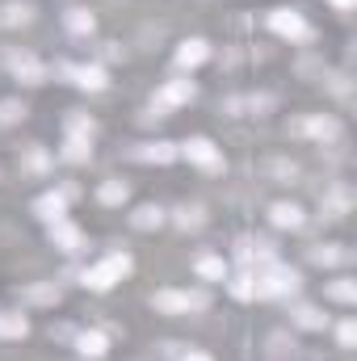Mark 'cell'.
I'll use <instances>...</instances> for the list:
<instances>
[{
  "label": "cell",
  "mask_w": 357,
  "mask_h": 361,
  "mask_svg": "<svg viewBox=\"0 0 357 361\" xmlns=\"http://www.w3.org/2000/svg\"><path fill=\"white\" fill-rule=\"evenodd\" d=\"M173 223H177L181 231H198V227L206 223V210H202V206H177V210H173Z\"/></svg>",
  "instance_id": "obj_19"
},
{
  "label": "cell",
  "mask_w": 357,
  "mask_h": 361,
  "mask_svg": "<svg viewBox=\"0 0 357 361\" xmlns=\"http://www.w3.org/2000/svg\"><path fill=\"white\" fill-rule=\"evenodd\" d=\"M21 298H25V302H34V307H55V302L63 298V290H59L55 281H38V286H25V290H21Z\"/></svg>",
  "instance_id": "obj_10"
},
{
  "label": "cell",
  "mask_w": 357,
  "mask_h": 361,
  "mask_svg": "<svg viewBox=\"0 0 357 361\" xmlns=\"http://www.w3.org/2000/svg\"><path fill=\"white\" fill-rule=\"evenodd\" d=\"M63 25H68L72 34H89L92 30V13L89 8H68V13H63Z\"/></svg>",
  "instance_id": "obj_25"
},
{
  "label": "cell",
  "mask_w": 357,
  "mask_h": 361,
  "mask_svg": "<svg viewBox=\"0 0 357 361\" xmlns=\"http://www.w3.org/2000/svg\"><path fill=\"white\" fill-rule=\"evenodd\" d=\"M89 139H68V143H63V160H72V164H85V160H89Z\"/></svg>",
  "instance_id": "obj_27"
},
{
  "label": "cell",
  "mask_w": 357,
  "mask_h": 361,
  "mask_svg": "<svg viewBox=\"0 0 357 361\" xmlns=\"http://www.w3.org/2000/svg\"><path fill=\"white\" fill-rule=\"evenodd\" d=\"M353 324H341V349H353Z\"/></svg>",
  "instance_id": "obj_32"
},
{
  "label": "cell",
  "mask_w": 357,
  "mask_h": 361,
  "mask_svg": "<svg viewBox=\"0 0 357 361\" xmlns=\"http://www.w3.org/2000/svg\"><path fill=\"white\" fill-rule=\"evenodd\" d=\"M152 307L160 315H189V311H206L210 298L202 290H160V294H152Z\"/></svg>",
  "instance_id": "obj_2"
},
{
  "label": "cell",
  "mask_w": 357,
  "mask_h": 361,
  "mask_svg": "<svg viewBox=\"0 0 357 361\" xmlns=\"http://www.w3.org/2000/svg\"><path fill=\"white\" fill-rule=\"evenodd\" d=\"M76 85H80V89L101 92L105 85H109V80H105V68H97V63H92V68H76Z\"/></svg>",
  "instance_id": "obj_24"
},
{
  "label": "cell",
  "mask_w": 357,
  "mask_h": 361,
  "mask_svg": "<svg viewBox=\"0 0 357 361\" xmlns=\"http://www.w3.org/2000/svg\"><path fill=\"white\" fill-rule=\"evenodd\" d=\"M328 298H337V302H353V298H357V286L349 281V277H337V281L328 286Z\"/></svg>",
  "instance_id": "obj_28"
},
{
  "label": "cell",
  "mask_w": 357,
  "mask_h": 361,
  "mask_svg": "<svg viewBox=\"0 0 357 361\" xmlns=\"http://www.w3.org/2000/svg\"><path fill=\"white\" fill-rule=\"evenodd\" d=\"M269 25H273L282 38H290V42H307V38H311V25H307L294 8H273V13H269Z\"/></svg>",
  "instance_id": "obj_4"
},
{
  "label": "cell",
  "mask_w": 357,
  "mask_h": 361,
  "mask_svg": "<svg viewBox=\"0 0 357 361\" xmlns=\"http://www.w3.org/2000/svg\"><path fill=\"white\" fill-rule=\"evenodd\" d=\"M63 206H68L63 193H42V197L34 202V214H38L42 223H55V219H63Z\"/></svg>",
  "instance_id": "obj_11"
},
{
  "label": "cell",
  "mask_w": 357,
  "mask_h": 361,
  "mask_svg": "<svg viewBox=\"0 0 357 361\" xmlns=\"http://www.w3.org/2000/svg\"><path fill=\"white\" fill-rule=\"evenodd\" d=\"M332 4H337V8H353L357 0H332Z\"/></svg>",
  "instance_id": "obj_34"
},
{
  "label": "cell",
  "mask_w": 357,
  "mask_h": 361,
  "mask_svg": "<svg viewBox=\"0 0 357 361\" xmlns=\"http://www.w3.org/2000/svg\"><path fill=\"white\" fill-rule=\"evenodd\" d=\"M193 92H198L193 80H169L164 89L152 97V105H156V114H160V109H177V105H185V101H193Z\"/></svg>",
  "instance_id": "obj_6"
},
{
  "label": "cell",
  "mask_w": 357,
  "mask_h": 361,
  "mask_svg": "<svg viewBox=\"0 0 357 361\" xmlns=\"http://www.w3.org/2000/svg\"><path fill=\"white\" fill-rule=\"evenodd\" d=\"M231 294H236V298H257L253 277H236V281H231Z\"/></svg>",
  "instance_id": "obj_31"
},
{
  "label": "cell",
  "mask_w": 357,
  "mask_h": 361,
  "mask_svg": "<svg viewBox=\"0 0 357 361\" xmlns=\"http://www.w3.org/2000/svg\"><path fill=\"white\" fill-rule=\"evenodd\" d=\"M131 223H135L139 231H152V227L164 223V210H160V206H139V210L131 214Z\"/></svg>",
  "instance_id": "obj_21"
},
{
  "label": "cell",
  "mask_w": 357,
  "mask_h": 361,
  "mask_svg": "<svg viewBox=\"0 0 357 361\" xmlns=\"http://www.w3.org/2000/svg\"><path fill=\"white\" fill-rule=\"evenodd\" d=\"M206 59H210V47H206L202 38L181 42V51H177V63H181V68H198V63H206Z\"/></svg>",
  "instance_id": "obj_12"
},
{
  "label": "cell",
  "mask_w": 357,
  "mask_h": 361,
  "mask_svg": "<svg viewBox=\"0 0 357 361\" xmlns=\"http://www.w3.org/2000/svg\"><path fill=\"white\" fill-rule=\"evenodd\" d=\"M181 361H210L206 353H198V349H189V353H181Z\"/></svg>",
  "instance_id": "obj_33"
},
{
  "label": "cell",
  "mask_w": 357,
  "mask_h": 361,
  "mask_svg": "<svg viewBox=\"0 0 357 361\" xmlns=\"http://www.w3.org/2000/svg\"><path fill=\"white\" fill-rule=\"evenodd\" d=\"M34 21V4H17V0H8L4 8H0V25L4 30H13V25H30Z\"/></svg>",
  "instance_id": "obj_14"
},
{
  "label": "cell",
  "mask_w": 357,
  "mask_h": 361,
  "mask_svg": "<svg viewBox=\"0 0 357 361\" xmlns=\"http://www.w3.org/2000/svg\"><path fill=\"white\" fill-rule=\"evenodd\" d=\"M345 257H349V252H345L341 244H315V248H311V261H315V265H341Z\"/></svg>",
  "instance_id": "obj_22"
},
{
  "label": "cell",
  "mask_w": 357,
  "mask_h": 361,
  "mask_svg": "<svg viewBox=\"0 0 357 361\" xmlns=\"http://www.w3.org/2000/svg\"><path fill=\"white\" fill-rule=\"evenodd\" d=\"M198 273L210 277V281H223V277H227V265H223L219 257H202V261H198Z\"/></svg>",
  "instance_id": "obj_29"
},
{
  "label": "cell",
  "mask_w": 357,
  "mask_h": 361,
  "mask_svg": "<svg viewBox=\"0 0 357 361\" xmlns=\"http://www.w3.org/2000/svg\"><path fill=\"white\" fill-rule=\"evenodd\" d=\"M253 290H257V298H282V294H294V290H298V269H286V265L269 261V269L253 277Z\"/></svg>",
  "instance_id": "obj_1"
},
{
  "label": "cell",
  "mask_w": 357,
  "mask_h": 361,
  "mask_svg": "<svg viewBox=\"0 0 357 361\" xmlns=\"http://www.w3.org/2000/svg\"><path fill=\"white\" fill-rule=\"evenodd\" d=\"M298 130H303V135H315V139H324V143H337V139H341V122L328 118V114H324V118L315 114V118L298 122Z\"/></svg>",
  "instance_id": "obj_9"
},
{
  "label": "cell",
  "mask_w": 357,
  "mask_h": 361,
  "mask_svg": "<svg viewBox=\"0 0 357 361\" xmlns=\"http://www.w3.org/2000/svg\"><path fill=\"white\" fill-rule=\"evenodd\" d=\"M21 169L42 173V169H47V152H42V147H30V152H25V160H21Z\"/></svg>",
  "instance_id": "obj_30"
},
{
  "label": "cell",
  "mask_w": 357,
  "mask_h": 361,
  "mask_svg": "<svg viewBox=\"0 0 357 361\" xmlns=\"http://www.w3.org/2000/svg\"><path fill=\"white\" fill-rule=\"evenodd\" d=\"M8 72H13L21 85H42V80H47V68H42L30 51H8Z\"/></svg>",
  "instance_id": "obj_5"
},
{
  "label": "cell",
  "mask_w": 357,
  "mask_h": 361,
  "mask_svg": "<svg viewBox=\"0 0 357 361\" xmlns=\"http://www.w3.org/2000/svg\"><path fill=\"white\" fill-rule=\"evenodd\" d=\"M294 324L315 332V328H324V324H328V315H324L320 307H307V302H303V307H294Z\"/></svg>",
  "instance_id": "obj_23"
},
{
  "label": "cell",
  "mask_w": 357,
  "mask_h": 361,
  "mask_svg": "<svg viewBox=\"0 0 357 361\" xmlns=\"http://www.w3.org/2000/svg\"><path fill=\"white\" fill-rule=\"evenodd\" d=\"M126 180H118V177H109V180H101V189H97V197L105 202V206H118V202H126Z\"/></svg>",
  "instance_id": "obj_20"
},
{
  "label": "cell",
  "mask_w": 357,
  "mask_h": 361,
  "mask_svg": "<svg viewBox=\"0 0 357 361\" xmlns=\"http://www.w3.org/2000/svg\"><path fill=\"white\" fill-rule=\"evenodd\" d=\"M269 214H273V227H290V231H298V227H303V210H298L294 202H277Z\"/></svg>",
  "instance_id": "obj_16"
},
{
  "label": "cell",
  "mask_w": 357,
  "mask_h": 361,
  "mask_svg": "<svg viewBox=\"0 0 357 361\" xmlns=\"http://www.w3.org/2000/svg\"><path fill=\"white\" fill-rule=\"evenodd\" d=\"M25 114H30V109H25V101H13V97H8V101H0V126L25 122Z\"/></svg>",
  "instance_id": "obj_26"
},
{
  "label": "cell",
  "mask_w": 357,
  "mask_h": 361,
  "mask_svg": "<svg viewBox=\"0 0 357 361\" xmlns=\"http://www.w3.org/2000/svg\"><path fill=\"white\" fill-rule=\"evenodd\" d=\"M139 160H152V164H173L181 156L177 143H143V152H135Z\"/></svg>",
  "instance_id": "obj_15"
},
{
  "label": "cell",
  "mask_w": 357,
  "mask_h": 361,
  "mask_svg": "<svg viewBox=\"0 0 357 361\" xmlns=\"http://www.w3.org/2000/svg\"><path fill=\"white\" fill-rule=\"evenodd\" d=\"M63 130H68V139H92L97 122H92L89 114H80V109H68V118H63Z\"/></svg>",
  "instance_id": "obj_13"
},
{
  "label": "cell",
  "mask_w": 357,
  "mask_h": 361,
  "mask_svg": "<svg viewBox=\"0 0 357 361\" xmlns=\"http://www.w3.org/2000/svg\"><path fill=\"white\" fill-rule=\"evenodd\" d=\"M105 349H109V341L101 332H80L76 336V353L80 357H105Z\"/></svg>",
  "instance_id": "obj_17"
},
{
  "label": "cell",
  "mask_w": 357,
  "mask_h": 361,
  "mask_svg": "<svg viewBox=\"0 0 357 361\" xmlns=\"http://www.w3.org/2000/svg\"><path fill=\"white\" fill-rule=\"evenodd\" d=\"M51 244L59 248V252H80V244H85V235L68 223V219H55L51 223Z\"/></svg>",
  "instance_id": "obj_8"
},
{
  "label": "cell",
  "mask_w": 357,
  "mask_h": 361,
  "mask_svg": "<svg viewBox=\"0 0 357 361\" xmlns=\"http://www.w3.org/2000/svg\"><path fill=\"white\" fill-rule=\"evenodd\" d=\"M126 273H131V257H126V252H109L105 261H97V265L85 269V286H89V290H109V286H118Z\"/></svg>",
  "instance_id": "obj_3"
},
{
  "label": "cell",
  "mask_w": 357,
  "mask_h": 361,
  "mask_svg": "<svg viewBox=\"0 0 357 361\" xmlns=\"http://www.w3.org/2000/svg\"><path fill=\"white\" fill-rule=\"evenodd\" d=\"M25 332H30V319H25L21 311H0V336L17 341V336H25Z\"/></svg>",
  "instance_id": "obj_18"
},
{
  "label": "cell",
  "mask_w": 357,
  "mask_h": 361,
  "mask_svg": "<svg viewBox=\"0 0 357 361\" xmlns=\"http://www.w3.org/2000/svg\"><path fill=\"white\" fill-rule=\"evenodd\" d=\"M181 156L193 160V164H202V169H219V147H214L210 139H202V135L185 139V143H181Z\"/></svg>",
  "instance_id": "obj_7"
}]
</instances>
